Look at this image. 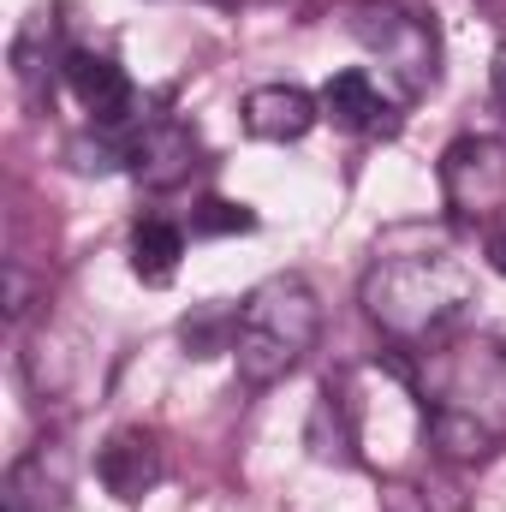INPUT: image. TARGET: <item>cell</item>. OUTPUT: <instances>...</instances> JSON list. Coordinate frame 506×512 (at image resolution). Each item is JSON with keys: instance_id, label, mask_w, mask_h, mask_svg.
<instances>
[{"instance_id": "cell-19", "label": "cell", "mask_w": 506, "mask_h": 512, "mask_svg": "<svg viewBox=\"0 0 506 512\" xmlns=\"http://www.w3.org/2000/svg\"><path fill=\"white\" fill-rule=\"evenodd\" d=\"M209 6H239V0H209Z\"/></svg>"}, {"instance_id": "cell-10", "label": "cell", "mask_w": 506, "mask_h": 512, "mask_svg": "<svg viewBox=\"0 0 506 512\" xmlns=\"http://www.w3.org/2000/svg\"><path fill=\"white\" fill-rule=\"evenodd\" d=\"M322 120H334L340 131H358V137H387L399 131V96H387L376 72L352 66V72H334L322 84Z\"/></svg>"}, {"instance_id": "cell-15", "label": "cell", "mask_w": 506, "mask_h": 512, "mask_svg": "<svg viewBox=\"0 0 506 512\" xmlns=\"http://www.w3.org/2000/svg\"><path fill=\"white\" fill-rule=\"evenodd\" d=\"M179 262H185V227H173L161 215H143L131 227V274L143 286H167L179 274Z\"/></svg>"}, {"instance_id": "cell-5", "label": "cell", "mask_w": 506, "mask_h": 512, "mask_svg": "<svg viewBox=\"0 0 506 512\" xmlns=\"http://www.w3.org/2000/svg\"><path fill=\"white\" fill-rule=\"evenodd\" d=\"M346 30L381 60V84L411 102L423 96L435 78H441V42H435V24H423L417 12L393 6V0H358L346 6Z\"/></svg>"}, {"instance_id": "cell-17", "label": "cell", "mask_w": 506, "mask_h": 512, "mask_svg": "<svg viewBox=\"0 0 506 512\" xmlns=\"http://www.w3.org/2000/svg\"><path fill=\"white\" fill-rule=\"evenodd\" d=\"M483 256H489V268H495V274H506V209L483 227Z\"/></svg>"}, {"instance_id": "cell-18", "label": "cell", "mask_w": 506, "mask_h": 512, "mask_svg": "<svg viewBox=\"0 0 506 512\" xmlns=\"http://www.w3.org/2000/svg\"><path fill=\"white\" fill-rule=\"evenodd\" d=\"M495 102H501V114H506V36H501V48H495Z\"/></svg>"}, {"instance_id": "cell-12", "label": "cell", "mask_w": 506, "mask_h": 512, "mask_svg": "<svg viewBox=\"0 0 506 512\" xmlns=\"http://www.w3.org/2000/svg\"><path fill=\"white\" fill-rule=\"evenodd\" d=\"M239 114H245V131L262 137V143H298L322 120V102L298 84H256Z\"/></svg>"}, {"instance_id": "cell-1", "label": "cell", "mask_w": 506, "mask_h": 512, "mask_svg": "<svg viewBox=\"0 0 506 512\" xmlns=\"http://www.w3.org/2000/svg\"><path fill=\"white\" fill-rule=\"evenodd\" d=\"M471 298H477L471 262L459 256L447 227H429V221L387 227L364 268V286H358L364 316L381 328L393 352H423L459 334Z\"/></svg>"}, {"instance_id": "cell-8", "label": "cell", "mask_w": 506, "mask_h": 512, "mask_svg": "<svg viewBox=\"0 0 506 512\" xmlns=\"http://www.w3.org/2000/svg\"><path fill=\"white\" fill-rule=\"evenodd\" d=\"M66 90L78 96V108L96 120V126H114L126 131L137 126V90H131L126 66L114 60V54H96V48H72V60H66Z\"/></svg>"}, {"instance_id": "cell-3", "label": "cell", "mask_w": 506, "mask_h": 512, "mask_svg": "<svg viewBox=\"0 0 506 512\" xmlns=\"http://www.w3.org/2000/svg\"><path fill=\"white\" fill-rule=\"evenodd\" d=\"M322 399L340 417L352 465H376L381 477H399V471L423 465L417 453L429 441V417H423V393H417V376H411V352H381L370 364H352V370L328 376Z\"/></svg>"}, {"instance_id": "cell-4", "label": "cell", "mask_w": 506, "mask_h": 512, "mask_svg": "<svg viewBox=\"0 0 506 512\" xmlns=\"http://www.w3.org/2000/svg\"><path fill=\"white\" fill-rule=\"evenodd\" d=\"M322 334V304L304 274H268L233 310V364L251 387L286 382Z\"/></svg>"}, {"instance_id": "cell-13", "label": "cell", "mask_w": 506, "mask_h": 512, "mask_svg": "<svg viewBox=\"0 0 506 512\" xmlns=\"http://www.w3.org/2000/svg\"><path fill=\"white\" fill-rule=\"evenodd\" d=\"M66 60H72V48H60V18H54V6H36V12L24 18V30L12 36V72H18L24 96L42 102L54 66L66 72Z\"/></svg>"}, {"instance_id": "cell-14", "label": "cell", "mask_w": 506, "mask_h": 512, "mask_svg": "<svg viewBox=\"0 0 506 512\" xmlns=\"http://www.w3.org/2000/svg\"><path fill=\"white\" fill-rule=\"evenodd\" d=\"M381 512H465V489L435 465H411L381 483Z\"/></svg>"}, {"instance_id": "cell-16", "label": "cell", "mask_w": 506, "mask_h": 512, "mask_svg": "<svg viewBox=\"0 0 506 512\" xmlns=\"http://www.w3.org/2000/svg\"><path fill=\"white\" fill-rule=\"evenodd\" d=\"M221 233H256V215L245 209V203L203 197L197 215H191V239H221Z\"/></svg>"}, {"instance_id": "cell-11", "label": "cell", "mask_w": 506, "mask_h": 512, "mask_svg": "<svg viewBox=\"0 0 506 512\" xmlns=\"http://www.w3.org/2000/svg\"><path fill=\"white\" fill-rule=\"evenodd\" d=\"M72 495V453L60 435L36 441L30 453L12 459L6 471V512H66Z\"/></svg>"}, {"instance_id": "cell-6", "label": "cell", "mask_w": 506, "mask_h": 512, "mask_svg": "<svg viewBox=\"0 0 506 512\" xmlns=\"http://www.w3.org/2000/svg\"><path fill=\"white\" fill-rule=\"evenodd\" d=\"M441 203L459 227H489L506 209V137H459L441 155Z\"/></svg>"}, {"instance_id": "cell-9", "label": "cell", "mask_w": 506, "mask_h": 512, "mask_svg": "<svg viewBox=\"0 0 506 512\" xmlns=\"http://www.w3.org/2000/svg\"><path fill=\"white\" fill-rule=\"evenodd\" d=\"M96 477L102 489L120 501V507H137L143 495H155V483L167 477V453H161V435L155 429H114L96 453Z\"/></svg>"}, {"instance_id": "cell-2", "label": "cell", "mask_w": 506, "mask_h": 512, "mask_svg": "<svg viewBox=\"0 0 506 512\" xmlns=\"http://www.w3.org/2000/svg\"><path fill=\"white\" fill-rule=\"evenodd\" d=\"M411 376L423 393L429 447L441 465H477L506 447V340L483 328H459L423 352H411Z\"/></svg>"}, {"instance_id": "cell-7", "label": "cell", "mask_w": 506, "mask_h": 512, "mask_svg": "<svg viewBox=\"0 0 506 512\" xmlns=\"http://www.w3.org/2000/svg\"><path fill=\"white\" fill-rule=\"evenodd\" d=\"M126 167L149 185V191H173V185H185V179L203 167V143H197V131L185 126V120L155 114V120H137V126H131Z\"/></svg>"}]
</instances>
